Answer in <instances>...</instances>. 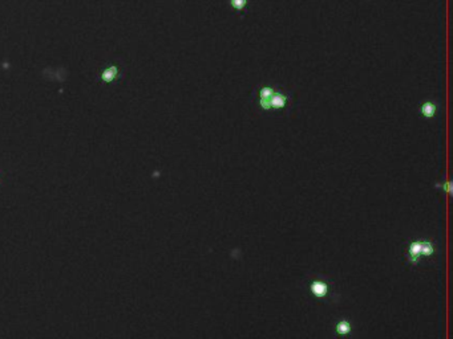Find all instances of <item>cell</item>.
<instances>
[{
  "label": "cell",
  "instance_id": "6da1fadb",
  "mask_svg": "<svg viewBox=\"0 0 453 339\" xmlns=\"http://www.w3.org/2000/svg\"><path fill=\"white\" fill-rule=\"evenodd\" d=\"M248 102L258 114L279 118L290 117L298 103L294 92L271 82L255 85L248 94Z\"/></svg>",
  "mask_w": 453,
  "mask_h": 339
},
{
  "label": "cell",
  "instance_id": "7a4b0ae2",
  "mask_svg": "<svg viewBox=\"0 0 453 339\" xmlns=\"http://www.w3.org/2000/svg\"><path fill=\"white\" fill-rule=\"evenodd\" d=\"M436 253V244L428 238H417L407 246V261L411 265H417L424 259H429Z\"/></svg>",
  "mask_w": 453,
  "mask_h": 339
},
{
  "label": "cell",
  "instance_id": "3957f363",
  "mask_svg": "<svg viewBox=\"0 0 453 339\" xmlns=\"http://www.w3.org/2000/svg\"><path fill=\"white\" fill-rule=\"evenodd\" d=\"M417 113L424 121H435L440 113V102L436 98H427L419 103Z\"/></svg>",
  "mask_w": 453,
  "mask_h": 339
},
{
  "label": "cell",
  "instance_id": "277c9868",
  "mask_svg": "<svg viewBox=\"0 0 453 339\" xmlns=\"http://www.w3.org/2000/svg\"><path fill=\"white\" fill-rule=\"evenodd\" d=\"M227 3L230 8L241 17H244L250 8V0H227Z\"/></svg>",
  "mask_w": 453,
  "mask_h": 339
},
{
  "label": "cell",
  "instance_id": "5b68a950",
  "mask_svg": "<svg viewBox=\"0 0 453 339\" xmlns=\"http://www.w3.org/2000/svg\"><path fill=\"white\" fill-rule=\"evenodd\" d=\"M310 288H311L312 294L317 296L318 298H322V297L329 294V286H327V282H325V281H314Z\"/></svg>",
  "mask_w": 453,
  "mask_h": 339
},
{
  "label": "cell",
  "instance_id": "8992f818",
  "mask_svg": "<svg viewBox=\"0 0 453 339\" xmlns=\"http://www.w3.org/2000/svg\"><path fill=\"white\" fill-rule=\"evenodd\" d=\"M352 330V326H351L350 321H347V319H343V321H339L336 325H335V331H336V334L339 335H348Z\"/></svg>",
  "mask_w": 453,
  "mask_h": 339
},
{
  "label": "cell",
  "instance_id": "52a82bcc",
  "mask_svg": "<svg viewBox=\"0 0 453 339\" xmlns=\"http://www.w3.org/2000/svg\"><path fill=\"white\" fill-rule=\"evenodd\" d=\"M435 188L439 191H443L447 195H451L452 194V182L447 178L441 179V180L435 183Z\"/></svg>",
  "mask_w": 453,
  "mask_h": 339
},
{
  "label": "cell",
  "instance_id": "ba28073f",
  "mask_svg": "<svg viewBox=\"0 0 453 339\" xmlns=\"http://www.w3.org/2000/svg\"><path fill=\"white\" fill-rule=\"evenodd\" d=\"M115 73H116V69L115 68L108 69L107 72L104 73V80H105V81H112V80H113V77H115Z\"/></svg>",
  "mask_w": 453,
  "mask_h": 339
}]
</instances>
